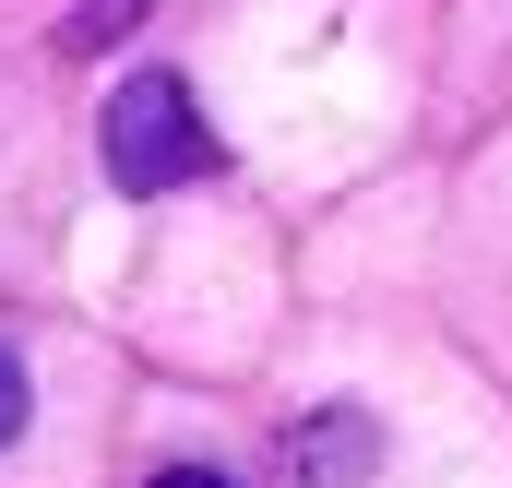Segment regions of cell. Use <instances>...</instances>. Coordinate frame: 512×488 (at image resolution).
Here are the masks:
<instances>
[{"mask_svg":"<svg viewBox=\"0 0 512 488\" xmlns=\"http://www.w3.org/2000/svg\"><path fill=\"white\" fill-rule=\"evenodd\" d=\"M96 155H108V179H120V191L215 179V131H203V108H191V84H179V72H131L120 96H108V120H96Z\"/></svg>","mask_w":512,"mask_h":488,"instance_id":"obj_1","label":"cell"},{"mask_svg":"<svg viewBox=\"0 0 512 488\" xmlns=\"http://www.w3.org/2000/svg\"><path fill=\"white\" fill-rule=\"evenodd\" d=\"M370 465H382V429L358 405H322V417L286 429V477L298 488H370Z\"/></svg>","mask_w":512,"mask_h":488,"instance_id":"obj_2","label":"cell"},{"mask_svg":"<svg viewBox=\"0 0 512 488\" xmlns=\"http://www.w3.org/2000/svg\"><path fill=\"white\" fill-rule=\"evenodd\" d=\"M143 12H155V0H84V12H72V48H108V36L143 24Z\"/></svg>","mask_w":512,"mask_h":488,"instance_id":"obj_3","label":"cell"},{"mask_svg":"<svg viewBox=\"0 0 512 488\" xmlns=\"http://www.w3.org/2000/svg\"><path fill=\"white\" fill-rule=\"evenodd\" d=\"M24 441V358H0V453Z\"/></svg>","mask_w":512,"mask_h":488,"instance_id":"obj_4","label":"cell"},{"mask_svg":"<svg viewBox=\"0 0 512 488\" xmlns=\"http://www.w3.org/2000/svg\"><path fill=\"white\" fill-rule=\"evenodd\" d=\"M143 488H227V465H155Z\"/></svg>","mask_w":512,"mask_h":488,"instance_id":"obj_5","label":"cell"}]
</instances>
